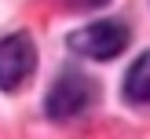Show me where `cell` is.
<instances>
[{"label": "cell", "mask_w": 150, "mask_h": 139, "mask_svg": "<svg viewBox=\"0 0 150 139\" xmlns=\"http://www.w3.org/2000/svg\"><path fill=\"white\" fill-rule=\"evenodd\" d=\"M70 48L84 59H117L125 48H128V26L117 18H103L92 22V26L70 33Z\"/></svg>", "instance_id": "1"}, {"label": "cell", "mask_w": 150, "mask_h": 139, "mask_svg": "<svg viewBox=\"0 0 150 139\" xmlns=\"http://www.w3.org/2000/svg\"><path fill=\"white\" fill-rule=\"evenodd\" d=\"M37 66V48L26 33H11L0 40V88L4 92H15L29 80Z\"/></svg>", "instance_id": "2"}, {"label": "cell", "mask_w": 150, "mask_h": 139, "mask_svg": "<svg viewBox=\"0 0 150 139\" xmlns=\"http://www.w3.org/2000/svg\"><path fill=\"white\" fill-rule=\"evenodd\" d=\"M95 99V84L88 77H81V73H66V77H59L55 84H51L48 92V117H55V121H70V117L84 114L88 106H92Z\"/></svg>", "instance_id": "3"}, {"label": "cell", "mask_w": 150, "mask_h": 139, "mask_svg": "<svg viewBox=\"0 0 150 139\" xmlns=\"http://www.w3.org/2000/svg\"><path fill=\"white\" fill-rule=\"evenodd\" d=\"M125 95L132 102H150V51L132 62L128 77H125Z\"/></svg>", "instance_id": "4"}, {"label": "cell", "mask_w": 150, "mask_h": 139, "mask_svg": "<svg viewBox=\"0 0 150 139\" xmlns=\"http://www.w3.org/2000/svg\"><path fill=\"white\" fill-rule=\"evenodd\" d=\"M81 4H84V7H88V4H95V0H81Z\"/></svg>", "instance_id": "5"}]
</instances>
